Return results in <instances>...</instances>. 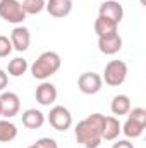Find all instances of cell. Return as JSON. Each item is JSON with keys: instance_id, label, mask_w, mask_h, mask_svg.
I'll use <instances>...</instances> for the list:
<instances>
[{"instance_id": "1", "label": "cell", "mask_w": 146, "mask_h": 148, "mask_svg": "<svg viewBox=\"0 0 146 148\" xmlns=\"http://www.w3.org/2000/svg\"><path fill=\"white\" fill-rule=\"evenodd\" d=\"M103 122H105V115L103 114H91L86 119L79 121L74 134H76V141L83 148H98L102 145V129H103Z\"/></svg>"}, {"instance_id": "2", "label": "cell", "mask_w": 146, "mask_h": 148, "mask_svg": "<svg viewBox=\"0 0 146 148\" xmlns=\"http://www.w3.org/2000/svg\"><path fill=\"white\" fill-rule=\"evenodd\" d=\"M62 66V59L57 52H43L36 60L31 64V74L35 79L45 81L48 77H52Z\"/></svg>"}, {"instance_id": "3", "label": "cell", "mask_w": 146, "mask_h": 148, "mask_svg": "<svg viewBox=\"0 0 146 148\" xmlns=\"http://www.w3.org/2000/svg\"><path fill=\"white\" fill-rule=\"evenodd\" d=\"M127 77V64L124 60H110L108 64L105 66V71H103V81L112 86V88H117L120 84H124Z\"/></svg>"}, {"instance_id": "4", "label": "cell", "mask_w": 146, "mask_h": 148, "mask_svg": "<svg viewBox=\"0 0 146 148\" xmlns=\"http://www.w3.org/2000/svg\"><path fill=\"white\" fill-rule=\"evenodd\" d=\"M0 17L10 24H23L26 12L19 0H0Z\"/></svg>"}, {"instance_id": "5", "label": "cell", "mask_w": 146, "mask_h": 148, "mask_svg": "<svg viewBox=\"0 0 146 148\" xmlns=\"http://www.w3.org/2000/svg\"><path fill=\"white\" fill-rule=\"evenodd\" d=\"M48 122L55 131H67L72 126V115L67 107L64 105H55L50 109L48 114Z\"/></svg>"}, {"instance_id": "6", "label": "cell", "mask_w": 146, "mask_h": 148, "mask_svg": "<svg viewBox=\"0 0 146 148\" xmlns=\"http://www.w3.org/2000/svg\"><path fill=\"white\" fill-rule=\"evenodd\" d=\"M103 86V79L98 73H83L77 77V88L84 95H96Z\"/></svg>"}, {"instance_id": "7", "label": "cell", "mask_w": 146, "mask_h": 148, "mask_svg": "<svg viewBox=\"0 0 146 148\" xmlns=\"http://www.w3.org/2000/svg\"><path fill=\"white\" fill-rule=\"evenodd\" d=\"M21 110V100L12 91H3L0 95V115L5 119L16 117Z\"/></svg>"}, {"instance_id": "8", "label": "cell", "mask_w": 146, "mask_h": 148, "mask_svg": "<svg viewBox=\"0 0 146 148\" xmlns=\"http://www.w3.org/2000/svg\"><path fill=\"white\" fill-rule=\"evenodd\" d=\"M10 43L12 48L17 52H26L31 45V33L26 26H16L10 31Z\"/></svg>"}, {"instance_id": "9", "label": "cell", "mask_w": 146, "mask_h": 148, "mask_svg": "<svg viewBox=\"0 0 146 148\" xmlns=\"http://www.w3.org/2000/svg\"><path fill=\"white\" fill-rule=\"evenodd\" d=\"M57 95H59V93H57L55 84H52V83H48V81H43V83L36 88V91H35L36 102L40 105H43V107H50L52 103H55Z\"/></svg>"}, {"instance_id": "10", "label": "cell", "mask_w": 146, "mask_h": 148, "mask_svg": "<svg viewBox=\"0 0 146 148\" xmlns=\"http://www.w3.org/2000/svg\"><path fill=\"white\" fill-rule=\"evenodd\" d=\"M98 50L105 55H115L122 50V36L119 33H112L98 38Z\"/></svg>"}, {"instance_id": "11", "label": "cell", "mask_w": 146, "mask_h": 148, "mask_svg": "<svg viewBox=\"0 0 146 148\" xmlns=\"http://www.w3.org/2000/svg\"><path fill=\"white\" fill-rule=\"evenodd\" d=\"M98 16H103V17L119 24L124 17V7L117 0H105L98 9Z\"/></svg>"}, {"instance_id": "12", "label": "cell", "mask_w": 146, "mask_h": 148, "mask_svg": "<svg viewBox=\"0 0 146 148\" xmlns=\"http://www.w3.org/2000/svg\"><path fill=\"white\" fill-rule=\"evenodd\" d=\"M45 10L57 19H62L71 14L72 10V0H46Z\"/></svg>"}, {"instance_id": "13", "label": "cell", "mask_w": 146, "mask_h": 148, "mask_svg": "<svg viewBox=\"0 0 146 148\" xmlns=\"http://www.w3.org/2000/svg\"><path fill=\"white\" fill-rule=\"evenodd\" d=\"M120 133H122V124L119 122V119H117L115 115L105 117L103 129H102V140H105V141H113V140L119 138Z\"/></svg>"}, {"instance_id": "14", "label": "cell", "mask_w": 146, "mask_h": 148, "mask_svg": "<svg viewBox=\"0 0 146 148\" xmlns=\"http://www.w3.org/2000/svg\"><path fill=\"white\" fill-rule=\"evenodd\" d=\"M21 119H23V126L28 127V129H40L45 124V114L36 110V109L24 110L23 115H21Z\"/></svg>"}, {"instance_id": "15", "label": "cell", "mask_w": 146, "mask_h": 148, "mask_svg": "<svg viewBox=\"0 0 146 148\" xmlns=\"http://www.w3.org/2000/svg\"><path fill=\"white\" fill-rule=\"evenodd\" d=\"M110 110L113 115H127L131 110V98L127 95H115L110 103Z\"/></svg>"}, {"instance_id": "16", "label": "cell", "mask_w": 146, "mask_h": 148, "mask_svg": "<svg viewBox=\"0 0 146 148\" xmlns=\"http://www.w3.org/2000/svg\"><path fill=\"white\" fill-rule=\"evenodd\" d=\"M117 28H119L117 23L110 21V19L103 17V16H98L96 21H95V33L98 35V38L112 35V33H117Z\"/></svg>"}, {"instance_id": "17", "label": "cell", "mask_w": 146, "mask_h": 148, "mask_svg": "<svg viewBox=\"0 0 146 148\" xmlns=\"http://www.w3.org/2000/svg\"><path fill=\"white\" fill-rule=\"evenodd\" d=\"M17 138V127L9 119H0V143H10Z\"/></svg>"}, {"instance_id": "18", "label": "cell", "mask_w": 146, "mask_h": 148, "mask_svg": "<svg viewBox=\"0 0 146 148\" xmlns=\"http://www.w3.org/2000/svg\"><path fill=\"white\" fill-rule=\"evenodd\" d=\"M28 67L29 66H28V60L24 57H16V59H12L9 62L7 73H9V76H12V77H21L23 74H26Z\"/></svg>"}, {"instance_id": "19", "label": "cell", "mask_w": 146, "mask_h": 148, "mask_svg": "<svg viewBox=\"0 0 146 148\" xmlns=\"http://www.w3.org/2000/svg\"><path fill=\"white\" fill-rule=\"evenodd\" d=\"M145 127L146 126H143V124H139V122H136V121H132V119L127 117V121H126L124 126H122V133L126 134V138L136 140V138H139V136L143 134Z\"/></svg>"}, {"instance_id": "20", "label": "cell", "mask_w": 146, "mask_h": 148, "mask_svg": "<svg viewBox=\"0 0 146 148\" xmlns=\"http://www.w3.org/2000/svg\"><path fill=\"white\" fill-rule=\"evenodd\" d=\"M45 3H46V0H23V2H21V5H23L26 16H28V14H29V16L40 14L41 10H45Z\"/></svg>"}, {"instance_id": "21", "label": "cell", "mask_w": 146, "mask_h": 148, "mask_svg": "<svg viewBox=\"0 0 146 148\" xmlns=\"http://www.w3.org/2000/svg\"><path fill=\"white\" fill-rule=\"evenodd\" d=\"M127 117L132 119V121H136V122H139V124H143V126H146V110L143 107L131 109V110L127 112Z\"/></svg>"}, {"instance_id": "22", "label": "cell", "mask_w": 146, "mask_h": 148, "mask_svg": "<svg viewBox=\"0 0 146 148\" xmlns=\"http://www.w3.org/2000/svg\"><path fill=\"white\" fill-rule=\"evenodd\" d=\"M12 50H14V48H12L10 38H7V36H3V35H0V59H5V57H9Z\"/></svg>"}, {"instance_id": "23", "label": "cell", "mask_w": 146, "mask_h": 148, "mask_svg": "<svg viewBox=\"0 0 146 148\" xmlns=\"http://www.w3.org/2000/svg\"><path fill=\"white\" fill-rule=\"evenodd\" d=\"M35 147L36 148H59V145H57V141L53 138H40V140H36Z\"/></svg>"}, {"instance_id": "24", "label": "cell", "mask_w": 146, "mask_h": 148, "mask_svg": "<svg viewBox=\"0 0 146 148\" xmlns=\"http://www.w3.org/2000/svg\"><path fill=\"white\" fill-rule=\"evenodd\" d=\"M7 84H9V74H7V71L0 69V91H3L7 88Z\"/></svg>"}, {"instance_id": "25", "label": "cell", "mask_w": 146, "mask_h": 148, "mask_svg": "<svg viewBox=\"0 0 146 148\" xmlns=\"http://www.w3.org/2000/svg\"><path fill=\"white\" fill-rule=\"evenodd\" d=\"M112 148H134V145H132L129 140H119L117 143H113Z\"/></svg>"}, {"instance_id": "26", "label": "cell", "mask_w": 146, "mask_h": 148, "mask_svg": "<svg viewBox=\"0 0 146 148\" xmlns=\"http://www.w3.org/2000/svg\"><path fill=\"white\" fill-rule=\"evenodd\" d=\"M28 148H36V147H35V145H31V147H28Z\"/></svg>"}]
</instances>
